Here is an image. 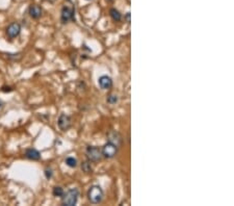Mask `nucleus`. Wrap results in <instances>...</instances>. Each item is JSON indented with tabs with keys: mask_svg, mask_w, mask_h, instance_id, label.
Returning a JSON list of instances; mask_svg holds the SVG:
<instances>
[{
	"mask_svg": "<svg viewBox=\"0 0 234 206\" xmlns=\"http://www.w3.org/2000/svg\"><path fill=\"white\" fill-rule=\"evenodd\" d=\"M118 102V97L116 95H109L107 97V103L109 104H114Z\"/></svg>",
	"mask_w": 234,
	"mask_h": 206,
	"instance_id": "obj_16",
	"label": "nucleus"
},
{
	"mask_svg": "<svg viewBox=\"0 0 234 206\" xmlns=\"http://www.w3.org/2000/svg\"><path fill=\"white\" fill-rule=\"evenodd\" d=\"M99 85L103 90H108L113 86V80L111 78L107 75H103L99 78Z\"/></svg>",
	"mask_w": 234,
	"mask_h": 206,
	"instance_id": "obj_8",
	"label": "nucleus"
},
{
	"mask_svg": "<svg viewBox=\"0 0 234 206\" xmlns=\"http://www.w3.org/2000/svg\"><path fill=\"white\" fill-rule=\"evenodd\" d=\"M29 15L31 18L34 19H39L42 16V9L37 5V4H34V5H30L29 7Z\"/></svg>",
	"mask_w": 234,
	"mask_h": 206,
	"instance_id": "obj_11",
	"label": "nucleus"
},
{
	"mask_svg": "<svg viewBox=\"0 0 234 206\" xmlns=\"http://www.w3.org/2000/svg\"><path fill=\"white\" fill-rule=\"evenodd\" d=\"M109 14H110V17H111V19L113 20V21H121V19H122V15H121V13L118 11V9H111L110 11H109Z\"/></svg>",
	"mask_w": 234,
	"mask_h": 206,
	"instance_id": "obj_12",
	"label": "nucleus"
},
{
	"mask_svg": "<svg viewBox=\"0 0 234 206\" xmlns=\"http://www.w3.org/2000/svg\"><path fill=\"white\" fill-rule=\"evenodd\" d=\"M45 176H46V178H47V179H50V178H51L52 177V171H51V170H45Z\"/></svg>",
	"mask_w": 234,
	"mask_h": 206,
	"instance_id": "obj_17",
	"label": "nucleus"
},
{
	"mask_svg": "<svg viewBox=\"0 0 234 206\" xmlns=\"http://www.w3.org/2000/svg\"><path fill=\"white\" fill-rule=\"evenodd\" d=\"M62 197H63L62 203L63 205L74 206L76 205V203H77L78 197H79V192H78L77 189H71L69 190L66 194L63 193Z\"/></svg>",
	"mask_w": 234,
	"mask_h": 206,
	"instance_id": "obj_1",
	"label": "nucleus"
},
{
	"mask_svg": "<svg viewBox=\"0 0 234 206\" xmlns=\"http://www.w3.org/2000/svg\"><path fill=\"white\" fill-rule=\"evenodd\" d=\"M86 156L90 161H99L101 158H102V150H101L99 147H95V146H88L86 148Z\"/></svg>",
	"mask_w": 234,
	"mask_h": 206,
	"instance_id": "obj_3",
	"label": "nucleus"
},
{
	"mask_svg": "<svg viewBox=\"0 0 234 206\" xmlns=\"http://www.w3.org/2000/svg\"><path fill=\"white\" fill-rule=\"evenodd\" d=\"M53 195H54L55 197H62V196L63 195V187H60V186H55L54 189H53Z\"/></svg>",
	"mask_w": 234,
	"mask_h": 206,
	"instance_id": "obj_15",
	"label": "nucleus"
},
{
	"mask_svg": "<svg viewBox=\"0 0 234 206\" xmlns=\"http://www.w3.org/2000/svg\"><path fill=\"white\" fill-rule=\"evenodd\" d=\"M2 92H12L13 89L11 88V86H3V88L1 89Z\"/></svg>",
	"mask_w": 234,
	"mask_h": 206,
	"instance_id": "obj_18",
	"label": "nucleus"
},
{
	"mask_svg": "<svg viewBox=\"0 0 234 206\" xmlns=\"http://www.w3.org/2000/svg\"><path fill=\"white\" fill-rule=\"evenodd\" d=\"M46 1H49V2H54L55 0H46Z\"/></svg>",
	"mask_w": 234,
	"mask_h": 206,
	"instance_id": "obj_20",
	"label": "nucleus"
},
{
	"mask_svg": "<svg viewBox=\"0 0 234 206\" xmlns=\"http://www.w3.org/2000/svg\"><path fill=\"white\" fill-rule=\"evenodd\" d=\"M74 14H75L74 9H71L69 6H63L62 9V15H60L62 22L68 23L70 20H74Z\"/></svg>",
	"mask_w": 234,
	"mask_h": 206,
	"instance_id": "obj_7",
	"label": "nucleus"
},
{
	"mask_svg": "<svg viewBox=\"0 0 234 206\" xmlns=\"http://www.w3.org/2000/svg\"><path fill=\"white\" fill-rule=\"evenodd\" d=\"M107 139H108V142L109 143H113V145L116 146H120L121 143H122V137L120 136V133L117 131H110L109 133L107 134Z\"/></svg>",
	"mask_w": 234,
	"mask_h": 206,
	"instance_id": "obj_9",
	"label": "nucleus"
},
{
	"mask_svg": "<svg viewBox=\"0 0 234 206\" xmlns=\"http://www.w3.org/2000/svg\"><path fill=\"white\" fill-rule=\"evenodd\" d=\"M103 190L99 185H93L88 192V198L91 203L93 204H98L103 199Z\"/></svg>",
	"mask_w": 234,
	"mask_h": 206,
	"instance_id": "obj_2",
	"label": "nucleus"
},
{
	"mask_svg": "<svg viewBox=\"0 0 234 206\" xmlns=\"http://www.w3.org/2000/svg\"><path fill=\"white\" fill-rule=\"evenodd\" d=\"M57 124H58V127L60 128V130L67 131L71 127V125H72V120H71V118L68 116V114H62L59 116V118H58Z\"/></svg>",
	"mask_w": 234,
	"mask_h": 206,
	"instance_id": "obj_5",
	"label": "nucleus"
},
{
	"mask_svg": "<svg viewBox=\"0 0 234 206\" xmlns=\"http://www.w3.org/2000/svg\"><path fill=\"white\" fill-rule=\"evenodd\" d=\"M66 164L70 168H75L77 166V159L74 158V157H67L66 158Z\"/></svg>",
	"mask_w": 234,
	"mask_h": 206,
	"instance_id": "obj_14",
	"label": "nucleus"
},
{
	"mask_svg": "<svg viewBox=\"0 0 234 206\" xmlns=\"http://www.w3.org/2000/svg\"><path fill=\"white\" fill-rule=\"evenodd\" d=\"M0 107H1V102H0Z\"/></svg>",
	"mask_w": 234,
	"mask_h": 206,
	"instance_id": "obj_21",
	"label": "nucleus"
},
{
	"mask_svg": "<svg viewBox=\"0 0 234 206\" xmlns=\"http://www.w3.org/2000/svg\"><path fill=\"white\" fill-rule=\"evenodd\" d=\"M81 169L85 173H92L93 171V168L91 166V162L90 161H85L81 164Z\"/></svg>",
	"mask_w": 234,
	"mask_h": 206,
	"instance_id": "obj_13",
	"label": "nucleus"
},
{
	"mask_svg": "<svg viewBox=\"0 0 234 206\" xmlns=\"http://www.w3.org/2000/svg\"><path fill=\"white\" fill-rule=\"evenodd\" d=\"M117 152H118V146L113 145V143H108L104 145L102 149V155L106 158H113L116 156Z\"/></svg>",
	"mask_w": 234,
	"mask_h": 206,
	"instance_id": "obj_4",
	"label": "nucleus"
},
{
	"mask_svg": "<svg viewBox=\"0 0 234 206\" xmlns=\"http://www.w3.org/2000/svg\"><path fill=\"white\" fill-rule=\"evenodd\" d=\"M20 32H21V25L17 22L9 24L6 28V34L9 39H15V38L20 34Z\"/></svg>",
	"mask_w": 234,
	"mask_h": 206,
	"instance_id": "obj_6",
	"label": "nucleus"
},
{
	"mask_svg": "<svg viewBox=\"0 0 234 206\" xmlns=\"http://www.w3.org/2000/svg\"><path fill=\"white\" fill-rule=\"evenodd\" d=\"M16 1H18V0H16Z\"/></svg>",
	"mask_w": 234,
	"mask_h": 206,
	"instance_id": "obj_22",
	"label": "nucleus"
},
{
	"mask_svg": "<svg viewBox=\"0 0 234 206\" xmlns=\"http://www.w3.org/2000/svg\"><path fill=\"white\" fill-rule=\"evenodd\" d=\"M126 20H127V22H128V23H130V13H127V15H126Z\"/></svg>",
	"mask_w": 234,
	"mask_h": 206,
	"instance_id": "obj_19",
	"label": "nucleus"
},
{
	"mask_svg": "<svg viewBox=\"0 0 234 206\" xmlns=\"http://www.w3.org/2000/svg\"><path fill=\"white\" fill-rule=\"evenodd\" d=\"M25 156L30 160H39L41 158V153L37 149H27L25 151Z\"/></svg>",
	"mask_w": 234,
	"mask_h": 206,
	"instance_id": "obj_10",
	"label": "nucleus"
}]
</instances>
